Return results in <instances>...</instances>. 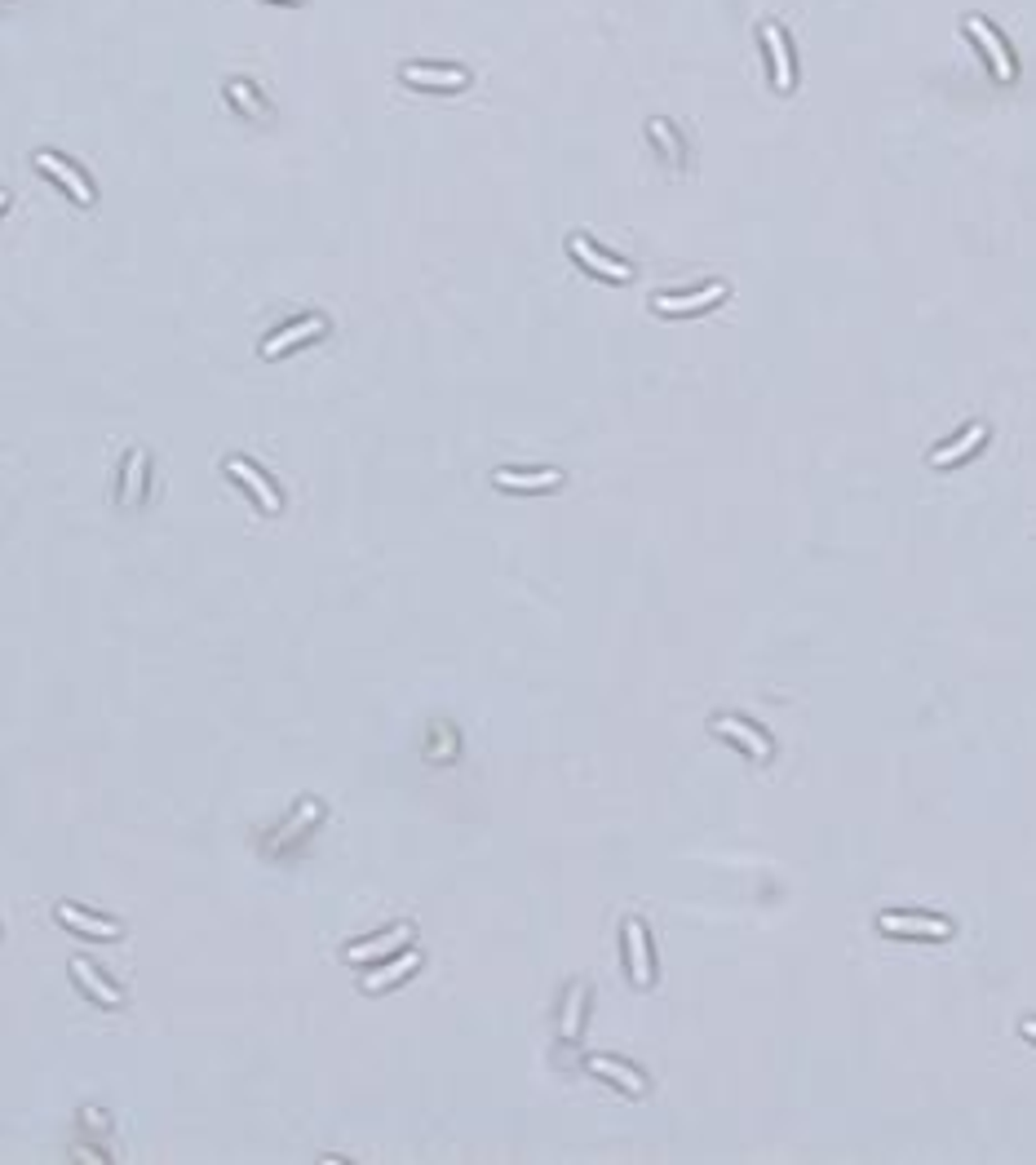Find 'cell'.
I'll return each instance as SVG.
<instances>
[{
    "instance_id": "1",
    "label": "cell",
    "mask_w": 1036,
    "mask_h": 1165,
    "mask_svg": "<svg viewBox=\"0 0 1036 1165\" xmlns=\"http://www.w3.org/2000/svg\"><path fill=\"white\" fill-rule=\"evenodd\" d=\"M877 926H882L886 935H935V940L952 935L948 917H921V913H882Z\"/></svg>"
},
{
    "instance_id": "2",
    "label": "cell",
    "mask_w": 1036,
    "mask_h": 1165,
    "mask_svg": "<svg viewBox=\"0 0 1036 1165\" xmlns=\"http://www.w3.org/2000/svg\"><path fill=\"white\" fill-rule=\"evenodd\" d=\"M36 164H40V169H45L49 178H58V186H67V191H71V200H76V204H94V186L85 182V174H80L76 164L58 160L54 151H36Z\"/></svg>"
},
{
    "instance_id": "3",
    "label": "cell",
    "mask_w": 1036,
    "mask_h": 1165,
    "mask_svg": "<svg viewBox=\"0 0 1036 1165\" xmlns=\"http://www.w3.org/2000/svg\"><path fill=\"white\" fill-rule=\"evenodd\" d=\"M399 76L408 80V85H417V89H465V85H470V71H460V67H425V62H408Z\"/></svg>"
},
{
    "instance_id": "4",
    "label": "cell",
    "mask_w": 1036,
    "mask_h": 1165,
    "mask_svg": "<svg viewBox=\"0 0 1036 1165\" xmlns=\"http://www.w3.org/2000/svg\"><path fill=\"white\" fill-rule=\"evenodd\" d=\"M226 474H230V479H240L244 488H249L253 497H258V505H261L266 514H279V505H284V502H279V492L270 488V483L261 479V474L253 470L249 462H244V457H230V462H226Z\"/></svg>"
},
{
    "instance_id": "5",
    "label": "cell",
    "mask_w": 1036,
    "mask_h": 1165,
    "mask_svg": "<svg viewBox=\"0 0 1036 1165\" xmlns=\"http://www.w3.org/2000/svg\"><path fill=\"white\" fill-rule=\"evenodd\" d=\"M966 27H970V36L978 40V49L988 54V62H992V76H1001V80H1015V62H1010V54H1006V45H1001V36H997V31H992L983 19H970Z\"/></svg>"
},
{
    "instance_id": "6",
    "label": "cell",
    "mask_w": 1036,
    "mask_h": 1165,
    "mask_svg": "<svg viewBox=\"0 0 1036 1165\" xmlns=\"http://www.w3.org/2000/svg\"><path fill=\"white\" fill-rule=\"evenodd\" d=\"M324 328H328V324H324V319H319V315L298 319V324H293V328H284V333H275V338H266V341H261V355H266V359H275V355H284V350L301 346V341L319 338Z\"/></svg>"
},
{
    "instance_id": "7",
    "label": "cell",
    "mask_w": 1036,
    "mask_h": 1165,
    "mask_svg": "<svg viewBox=\"0 0 1036 1165\" xmlns=\"http://www.w3.org/2000/svg\"><path fill=\"white\" fill-rule=\"evenodd\" d=\"M572 253H576V261H585V266L594 270V275H603V280H629L633 275V266H624V261H616V258H603L585 235H572Z\"/></svg>"
},
{
    "instance_id": "8",
    "label": "cell",
    "mask_w": 1036,
    "mask_h": 1165,
    "mask_svg": "<svg viewBox=\"0 0 1036 1165\" xmlns=\"http://www.w3.org/2000/svg\"><path fill=\"white\" fill-rule=\"evenodd\" d=\"M624 948H629V971H633V984H652V953H647V935H643V922H624Z\"/></svg>"
},
{
    "instance_id": "9",
    "label": "cell",
    "mask_w": 1036,
    "mask_h": 1165,
    "mask_svg": "<svg viewBox=\"0 0 1036 1165\" xmlns=\"http://www.w3.org/2000/svg\"><path fill=\"white\" fill-rule=\"evenodd\" d=\"M722 298H727L722 284H704L700 293H687V298H656V310H660V315H691V310H704Z\"/></svg>"
},
{
    "instance_id": "10",
    "label": "cell",
    "mask_w": 1036,
    "mask_h": 1165,
    "mask_svg": "<svg viewBox=\"0 0 1036 1165\" xmlns=\"http://www.w3.org/2000/svg\"><path fill=\"white\" fill-rule=\"evenodd\" d=\"M408 935H413V926H394L390 935H377V940H368V944H350V948H345V957H350V962H368V957H385V953H394V948H403V944H408Z\"/></svg>"
},
{
    "instance_id": "11",
    "label": "cell",
    "mask_w": 1036,
    "mask_h": 1165,
    "mask_svg": "<svg viewBox=\"0 0 1036 1165\" xmlns=\"http://www.w3.org/2000/svg\"><path fill=\"white\" fill-rule=\"evenodd\" d=\"M762 40H767V54H771V67H776V85L784 89H793V59H788V45H784V31L771 22L767 31H762Z\"/></svg>"
},
{
    "instance_id": "12",
    "label": "cell",
    "mask_w": 1036,
    "mask_h": 1165,
    "mask_svg": "<svg viewBox=\"0 0 1036 1165\" xmlns=\"http://www.w3.org/2000/svg\"><path fill=\"white\" fill-rule=\"evenodd\" d=\"M58 922L76 926V931L94 935V940H115V935H120V926H115V922H106V917H89V913H80L76 904H58Z\"/></svg>"
},
{
    "instance_id": "13",
    "label": "cell",
    "mask_w": 1036,
    "mask_h": 1165,
    "mask_svg": "<svg viewBox=\"0 0 1036 1165\" xmlns=\"http://www.w3.org/2000/svg\"><path fill=\"white\" fill-rule=\"evenodd\" d=\"M497 488H514V492H540V488H558L563 474L558 470H537V474H514V470H497L492 474Z\"/></svg>"
},
{
    "instance_id": "14",
    "label": "cell",
    "mask_w": 1036,
    "mask_h": 1165,
    "mask_svg": "<svg viewBox=\"0 0 1036 1165\" xmlns=\"http://www.w3.org/2000/svg\"><path fill=\"white\" fill-rule=\"evenodd\" d=\"M71 971H76V980L85 984L89 992H94V1002H102V1006H120V992L111 988V984L102 980V975L89 966V957H71Z\"/></svg>"
},
{
    "instance_id": "15",
    "label": "cell",
    "mask_w": 1036,
    "mask_h": 1165,
    "mask_svg": "<svg viewBox=\"0 0 1036 1165\" xmlns=\"http://www.w3.org/2000/svg\"><path fill=\"white\" fill-rule=\"evenodd\" d=\"M983 439H988V425H978V422H975L966 434H961V439H952L948 448H939V453H935L931 462H935V465H952L957 457H970V453H975V448H978Z\"/></svg>"
},
{
    "instance_id": "16",
    "label": "cell",
    "mask_w": 1036,
    "mask_h": 1165,
    "mask_svg": "<svg viewBox=\"0 0 1036 1165\" xmlns=\"http://www.w3.org/2000/svg\"><path fill=\"white\" fill-rule=\"evenodd\" d=\"M713 727H718L722 736H736V741L744 744V749H753V758H767V753H771V741H767V736L753 732V727H744L739 718H718Z\"/></svg>"
},
{
    "instance_id": "17",
    "label": "cell",
    "mask_w": 1036,
    "mask_h": 1165,
    "mask_svg": "<svg viewBox=\"0 0 1036 1165\" xmlns=\"http://www.w3.org/2000/svg\"><path fill=\"white\" fill-rule=\"evenodd\" d=\"M142 479H146V453H129L125 457V505L142 502Z\"/></svg>"
},
{
    "instance_id": "18",
    "label": "cell",
    "mask_w": 1036,
    "mask_h": 1165,
    "mask_svg": "<svg viewBox=\"0 0 1036 1165\" xmlns=\"http://www.w3.org/2000/svg\"><path fill=\"white\" fill-rule=\"evenodd\" d=\"M589 1068H594L598 1077L620 1081V1086L629 1090V1095H638V1090H643V1077H638V1072H629L624 1064H616V1060H603V1055H594V1060H589Z\"/></svg>"
},
{
    "instance_id": "19",
    "label": "cell",
    "mask_w": 1036,
    "mask_h": 1165,
    "mask_svg": "<svg viewBox=\"0 0 1036 1165\" xmlns=\"http://www.w3.org/2000/svg\"><path fill=\"white\" fill-rule=\"evenodd\" d=\"M417 966H421V957H417V953H403V957H399V962H394V966H385V971L368 975V980H364V988H368V992H381L385 984L403 980V975H408V971H417Z\"/></svg>"
},
{
    "instance_id": "20",
    "label": "cell",
    "mask_w": 1036,
    "mask_h": 1165,
    "mask_svg": "<svg viewBox=\"0 0 1036 1165\" xmlns=\"http://www.w3.org/2000/svg\"><path fill=\"white\" fill-rule=\"evenodd\" d=\"M226 98H230L235 106H244L249 116H261V102H258V94H253L249 85H226Z\"/></svg>"
},
{
    "instance_id": "21",
    "label": "cell",
    "mask_w": 1036,
    "mask_h": 1165,
    "mask_svg": "<svg viewBox=\"0 0 1036 1165\" xmlns=\"http://www.w3.org/2000/svg\"><path fill=\"white\" fill-rule=\"evenodd\" d=\"M580 997H585V992L576 988V992H572V1006H567V1024H563V1037H576V1028H580Z\"/></svg>"
},
{
    "instance_id": "22",
    "label": "cell",
    "mask_w": 1036,
    "mask_h": 1165,
    "mask_svg": "<svg viewBox=\"0 0 1036 1165\" xmlns=\"http://www.w3.org/2000/svg\"><path fill=\"white\" fill-rule=\"evenodd\" d=\"M1023 1037H1032V1041H1036V1020H1023Z\"/></svg>"
},
{
    "instance_id": "23",
    "label": "cell",
    "mask_w": 1036,
    "mask_h": 1165,
    "mask_svg": "<svg viewBox=\"0 0 1036 1165\" xmlns=\"http://www.w3.org/2000/svg\"><path fill=\"white\" fill-rule=\"evenodd\" d=\"M5 204H10V191H0V209H5Z\"/></svg>"
}]
</instances>
